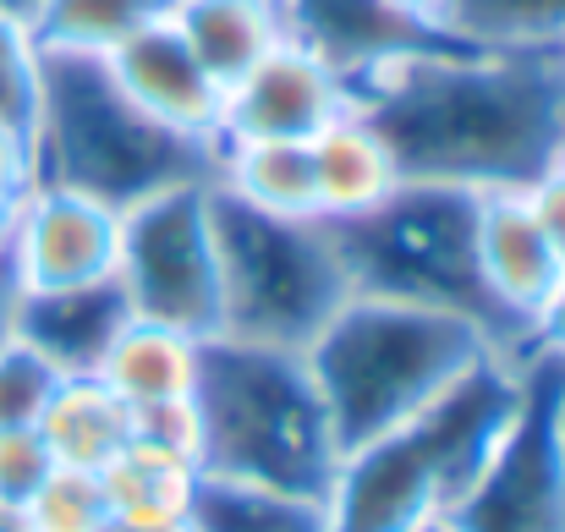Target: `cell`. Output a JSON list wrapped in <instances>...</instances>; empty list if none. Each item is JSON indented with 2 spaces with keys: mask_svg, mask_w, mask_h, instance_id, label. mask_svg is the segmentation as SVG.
Instances as JSON below:
<instances>
[{
  "mask_svg": "<svg viewBox=\"0 0 565 532\" xmlns=\"http://www.w3.org/2000/svg\"><path fill=\"white\" fill-rule=\"evenodd\" d=\"M401 181L527 192L565 155V55L456 44L352 94Z\"/></svg>",
  "mask_w": 565,
  "mask_h": 532,
  "instance_id": "6da1fadb",
  "label": "cell"
},
{
  "mask_svg": "<svg viewBox=\"0 0 565 532\" xmlns=\"http://www.w3.org/2000/svg\"><path fill=\"white\" fill-rule=\"evenodd\" d=\"M33 181L72 187L116 214L177 187L220 181V143L149 116L105 55L39 50V110L28 132Z\"/></svg>",
  "mask_w": 565,
  "mask_h": 532,
  "instance_id": "7a4b0ae2",
  "label": "cell"
},
{
  "mask_svg": "<svg viewBox=\"0 0 565 532\" xmlns=\"http://www.w3.org/2000/svg\"><path fill=\"white\" fill-rule=\"evenodd\" d=\"M198 472L280 494H330L341 445L302 352L209 336L192 373Z\"/></svg>",
  "mask_w": 565,
  "mask_h": 532,
  "instance_id": "3957f363",
  "label": "cell"
},
{
  "mask_svg": "<svg viewBox=\"0 0 565 532\" xmlns=\"http://www.w3.org/2000/svg\"><path fill=\"white\" fill-rule=\"evenodd\" d=\"M478 198L467 187L395 181L379 203L330 220L352 297H384L406 308H434L467 319L511 362L533 357L527 324L489 291L478 258Z\"/></svg>",
  "mask_w": 565,
  "mask_h": 532,
  "instance_id": "277c9868",
  "label": "cell"
},
{
  "mask_svg": "<svg viewBox=\"0 0 565 532\" xmlns=\"http://www.w3.org/2000/svg\"><path fill=\"white\" fill-rule=\"evenodd\" d=\"M302 357L313 368L335 445L347 456L379 434L406 428L472 362L500 352L467 319L384 297H352Z\"/></svg>",
  "mask_w": 565,
  "mask_h": 532,
  "instance_id": "5b68a950",
  "label": "cell"
},
{
  "mask_svg": "<svg viewBox=\"0 0 565 532\" xmlns=\"http://www.w3.org/2000/svg\"><path fill=\"white\" fill-rule=\"evenodd\" d=\"M209 225L220 258V336L308 352L352 302V275L324 214H269L209 187Z\"/></svg>",
  "mask_w": 565,
  "mask_h": 532,
  "instance_id": "8992f818",
  "label": "cell"
},
{
  "mask_svg": "<svg viewBox=\"0 0 565 532\" xmlns=\"http://www.w3.org/2000/svg\"><path fill=\"white\" fill-rule=\"evenodd\" d=\"M116 280L132 319L182 330L192 341L220 336V258L209 225V187L143 198L116 225Z\"/></svg>",
  "mask_w": 565,
  "mask_h": 532,
  "instance_id": "52a82bcc",
  "label": "cell"
},
{
  "mask_svg": "<svg viewBox=\"0 0 565 532\" xmlns=\"http://www.w3.org/2000/svg\"><path fill=\"white\" fill-rule=\"evenodd\" d=\"M561 395L565 362L533 352L522 362V406L505 445L467 489V500L445 517L456 532H565Z\"/></svg>",
  "mask_w": 565,
  "mask_h": 532,
  "instance_id": "ba28073f",
  "label": "cell"
},
{
  "mask_svg": "<svg viewBox=\"0 0 565 532\" xmlns=\"http://www.w3.org/2000/svg\"><path fill=\"white\" fill-rule=\"evenodd\" d=\"M280 22L291 44H302L313 61H324L347 83V94L369 88L374 77L417 55L467 44L439 22L395 11L390 0H280Z\"/></svg>",
  "mask_w": 565,
  "mask_h": 532,
  "instance_id": "9c48e42d",
  "label": "cell"
},
{
  "mask_svg": "<svg viewBox=\"0 0 565 532\" xmlns=\"http://www.w3.org/2000/svg\"><path fill=\"white\" fill-rule=\"evenodd\" d=\"M352 110L347 83L313 61L302 44L280 39L258 66H247L220 105V143H258V138H319L335 116Z\"/></svg>",
  "mask_w": 565,
  "mask_h": 532,
  "instance_id": "30bf717a",
  "label": "cell"
},
{
  "mask_svg": "<svg viewBox=\"0 0 565 532\" xmlns=\"http://www.w3.org/2000/svg\"><path fill=\"white\" fill-rule=\"evenodd\" d=\"M324 506H330V532H417L423 522L445 517L439 478L412 423L347 450L335 461Z\"/></svg>",
  "mask_w": 565,
  "mask_h": 532,
  "instance_id": "8fae6325",
  "label": "cell"
},
{
  "mask_svg": "<svg viewBox=\"0 0 565 532\" xmlns=\"http://www.w3.org/2000/svg\"><path fill=\"white\" fill-rule=\"evenodd\" d=\"M116 225L121 214L72 192L33 181L17 198V231H11V269L22 291L77 286L116 269Z\"/></svg>",
  "mask_w": 565,
  "mask_h": 532,
  "instance_id": "7c38bea8",
  "label": "cell"
},
{
  "mask_svg": "<svg viewBox=\"0 0 565 532\" xmlns=\"http://www.w3.org/2000/svg\"><path fill=\"white\" fill-rule=\"evenodd\" d=\"M132 324V302L110 275L77 280V286H50V291H22L17 308V341L33 347L61 379L72 373H99V362Z\"/></svg>",
  "mask_w": 565,
  "mask_h": 532,
  "instance_id": "4fadbf2b",
  "label": "cell"
},
{
  "mask_svg": "<svg viewBox=\"0 0 565 532\" xmlns=\"http://www.w3.org/2000/svg\"><path fill=\"white\" fill-rule=\"evenodd\" d=\"M105 61H110V72L121 77V88L149 116H160L166 127H177L188 138H214L220 143L225 88L198 66V55L182 44V33H177L171 17L154 22V28H143L138 39H127L121 50H110Z\"/></svg>",
  "mask_w": 565,
  "mask_h": 532,
  "instance_id": "5bb4252c",
  "label": "cell"
},
{
  "mask_svg": "<svg viewBox=\"0 0 565 532\" xmlns=\"http://www.w3.org/2000/svg\"><path fill=\"white\" fill-rule=\"evenodd\" d=\"M478 258H483V280L489 291L527 324L533 336V313L544 308V297L561 280V258L550 247V236L539 231L533 209L522 192H483L478 198Z\"/></svg>",
  "mask_w": 565,
  "mask_h": 532,
  "instance_id": "9a60e30c",
  "label": "cell"
},
{
  "mask_svg": "<svg viewBox=\"0 0 565 532\" xmlns=\"http://www.w3.org/2000/svg\"><path fill=\"white\" fill-rule=\"evenodd\" d=\"M39 439L50 445L55 467L72 472H105L127 439H132V406L99 379V373H72L55 384L50 406L39 412Z\"/></svg>",
  "mask_w": 565,
  "mask_h": 532,
  "instance_id": "2e32d148",
  "label": "cell"
},
{
  "mask_svg": "<svg viewBox=\"0 0 565 532\" xmlns=\"http://www.w3.org/2000/svg\"><path fill=\"white\" fill-rule=\"evenodd\" d=\"M171 22L220 88H231L286 39L280 0H177Z\"/></svg>",
  "mask_w": 565,
  "mask_h": 532,
  "instance_id": "e0dca14e",
  "label": "cell"
},
{
  "mask_svg": "<svg viewBox=\"0 0 565 532\" xmlns=\"http://www.w3.org/2000/svg\"><path fill=\"white\" fill-rule=\"evenodd\" d=\"M308 155H313V187H319V214L324 220L369 209V203H379L401 181L384 138L358 110L335 116L319 138H308Z\"/></svg>",
  "mask_w": 565,
  "mask_h": 532,
  "instance_id": "ac0fdd59",
  "label": "cell"
},
{
  "mask_svg": "<svg viewBox=\"0 0 565 532\" xmlns=\"http://www.w3.org/2000/svg\"><path fill=\"white\" fill-rule=\"evenodd\" d=\"M198 347L182 330L132 319L121 330V341L99 362V379L127 401V406H160V401H188L192 373H198Z\"/></svg>",
  "mask_w": 565,
  "mask_h": 532,
  "instance_id": "d6986e66",
  "label": "cell"
},
{
  "mask_svg": "<svg viewBox=\"0 0 565 532\" xmlns=\"http://www.w3.org/2000/svg\"><path fill=\"white\" fill-rule=\"evenodd\" d=\"M220 192L269 209V214H319L313 155L297 138H258V143H220Z\"/></svg>",
  "mask_w": 565,
  "mask_h": 532,
  "instance_id": "ffe728a7",
  "label": "cell"
},
{
  "mask_svg": "<svg viewBox=\"0 0 565 532\" xmlns=\"http://www.w3.org/2000/svg\"><path fill=\"white\" fill-rule=\"evenodd\" d=\"M192 532H330V506L313 494H280L258 483L203 478L192 483Z\"/></svg>",
  "mask_w": 565,
  "mask_h": 532,
  "instance_id": "44dd1931",
  "label": "cell"
},
{
  "mask_svg": "<svg viewBox=\"0 0 565 532\" xmlns=\"http://www.w3.org/2000/svg\"><path fill=\"white\" fill-rule=\"evenodd\" d=\"M192 483H198L192 461L154 450V445H138V439H127V450L99 472L105 506L121 522H188Z\"/></svg>",
  "mask_w": 565,
  "mask_h": 532,
  "instance_id": "7402d4cb",
  "label": "cell"
},
{
  "mask_svg": "<svg viewBox=\"0 0 565 532\" xmlns=\"http://www.w3.org/2000/svg\"><path fill=\"white\" fill-rule=\"evenodd\" d=\"M177 0H44L33 17L39 50H77V55H110L143 28L166 22Z\"/></svg>",
  "mask_w": 565,
  "mask_h": 532,
  "instance_id": "603a6c76",
  "label": "cell"
},
{
  "mask_svg": "<svg viewBox=\"0 0 565 532\" xmlns=\"http://www.w3.org/2000/svg\"><path fill=\"white\" fill-rule=\"evenodd\" d=\"M445 28L483 50H565V0H450Z\"/></svg>",
  "mask_w": 565,
  "mask_h": 532,
  "instance_id": "cb8c5ba5",
  "label": "cell"
},
{
  "mask_svg": "<svg viewBox=\"0 0 565 532\" xmlns=\"http://www.w3.org/2000/svg\"><path fill=\"white\" fill-rule=\"evenodd\" d=\"M22 511H28L33 532H99L110 522L99 472H72V467H55Z\"/></svg>",
  "mask_w": 565,
  "mask_h": 532,
  "instance_id": "d4e9b609",
  "label": "cell"
},
{
  "mask_svg": "<svg viewBox=\"0 0 565 532\" xmlns=\"http://www.w3.org/2000/svg\"><path fill=\"white\" fill-rule=\"evenodd\" d=\"M33 110H39V39L33 28L0 17V121L28 138Z\"/></svg>",
  "mask_w": 565,
  "mask_h": 532,
  "instance_id": "484cf974",
  "label": "cell"
},
{
  "mask_svg": "<svg viewBox=\"0 0 565 532\" xmlns=\"http://www.w3.org/2000/svg\"><path fill=\"white\" fill-rule=\"evenodd\" d=\"M61 373L22 341L0 352V428H33L39 412L50 406Z\"/></svg>",
  "mask_w": 565,
  "mask_h": 532,
  "instance_id": "4316f807",
  "label": "cell"
},
{
  "mask_svg": "<svg viewBox=\"0 0 565 532\" xmlns=\"http://www.w3.org/2000/svg\"><path fill=\"white\" fill-rule=\"evenodd\" d=\"M50 472L55 456L39 439V428H0V506H28Z\"/></svg>",
  "mask_w": 565,
  "mask_h": 532,
  "instance_id": "83f0119b",
  "label": "cell"
},
{
  "mask_svg": "<svg viewBox=\"0 0 565 532\" xmlns=\"http://www.w3.org/2000/svg\"><path fill=\"white\" fill-rule=\"evenodd\" d=\"M132 439L138 445H154V450H171L198 467V412L188 401H160V406H132Z\"/></svg>",
  "mask_w": 565,
  "mask_h": 532,
  "instance_id": "f1b7e54d",
  "label": "cell"
},
{
  "mask_svg": "<svg viewBox=\"0 0 565 532\" xmlns=\"http://www.w3.org/2000/svg\"><path fill=\"white\" fill-rule=\"evenodd\" d=\"M527 209H533V220H539V231L550 236V247H555V258L565 264V171L555 166L544 181H533L527 192Z\"/></svg>",
  "mask_w": 565,
  "mask_h": 532,
  "instance_id": "f546056e",
  "label": "cell"
},
{
  "mask_svg": "<svg viewBox=\"0 0 565 532\" xmlns=\"http://www.w3.org/2000/svg\"><path fill=\"white\" fill-rule=\"evenodd\" d=\"M28 187H33V155H28V138H22L17 127L0 121V203H17Z\"/></svg>",
  "mask_w": 565,
  "mask_h": 532,
  "instance_id": "4dcf8cb0",
  "label": "cell"
},
{
  "mask_svg": "<svg viewBox=\"0 0 565 532\" xmlns=\"http://www.w3.org/2000/svg\"><path fill=\"white\" fill-rule=\"evenodd\" d=\"M533 352L565 362V269H561V280H555V291L544 297V308L533 313Z\"/></svg>",
  "mask_w": 565,
  "mask_h": 532,
  "instance_id": "1f68e13d",
  "label": "cell"
},
{
  "mask_svg": "<svg viewBox=\"0 0 565 532\" xmlns=\"http://www.w3.org/2000/svg\"><path fill=\"white\" fill-rule=\"evenodd\" d=\"M17 308H22V280L11 269V258L0 264V352L17 341Z\"/></svg>",
  "mask_w": 565,
  "mask_h": 532,
  "instance_id": "d6a6232c",
  "label": "cell"
},
{
  "mask_svg": "<svg viewBox=\"0 0 565 532\" xmlns=\"http://www.w3.org/2000/svg\"><path fill=\"white\" fill-rule=\"evenodd\" d=\"M395 11H406V17H423V22H439L445 28V11H450V0H390Z\"/></svg>",
  "mask_w": 565,
  "mask_h": 532,
  "instance_id": "836d02e7",
  "label": "cell"
},
{
  "mask_svg": "<svg viewBox=\"0 0 565 532\" xmlns=\"http://www.w3.org/2000/svg\"><path fill=\"white\" fill-rule=\"evenodd\" d=\"M99 532H192L188 522H121V517H110Z\"/></svg>",
  "mask_w": 565,
  "mask_h": 532,
  "instance_id": "e575fe53",
  "label": "cell"
},
{
  "mask_svg": "<svg viewBox=\"0 0 565 532\" xmlns=\"http://www.w3.org/2000/svg\"><path fill=\"white\" fill-rule=\"evenodd\" d=\"M39 6H44V0H0V17H11V22H22V28H33V17H39Z\"/></svg>",
  "mask_w": 565,
  "mask_h": 532,
  "instance_id": "d590c367",
  "label": "cell"
},
{
  "mask_svg": "<svg viewBox=\"0 0 565 532\" xmlns=\"http://www.w3.org/2000/svg\"><path fill=\"white\" fill-rule=\"evenodd\" d=\"M11 231H17V203H0V264L11 258Z\"/></svg>",
  "mask_w": 565,
  "mask_h": 532,
  "instance_id": "8d00e7d4",
  "label": "cell"
},
{
  "mask_svg": "<svg viewBox=\"0 0 565 532\" xmlns=\"http://www.w3.org/2000/svg\"><path fill=\"white\" fill-rule=\"evenodd\" d=\"M0 532H33L28 528V511L22 506H0Z\"/></svg>",
  "mask_w": 565,
  "mask_h": 532,
  "instance_id": "74e56055",
  "label": "cell"
},
{
  "mask_svg": "<svg viewBox=\"0 0 565 532\" xmlns=\"http://www.w3.org/2000/svg\"><path fill=\"white\" fill-rule=\"evenodd\" d=\"M417 532H456V528H450V522L439 517V522H423V528H417Z\"/></svg>",
  "mask_w": 565,
  "mask_h": 532,
  "instance_id": "f35d334b",
  "label": "cell"
},
{
  "mask_svg": "<svg viewBox=\"0 0 565 532\" xmlns=\"http://www.w3.org/2000/svg\"><path fill=\"white\" fill-rule=\"evenodd\" d=\"M561 456H565V395H561Z\"/></svg>",
  "mask_w": 565,
  "mask_h": 532,
  "instance_id": "ab89813d",
  "label": "cell"
},
{
  "mask_svg": "<svg viewBox=\"0 0 565 532\" xmlns=\"http://www.w3.org/2000/svg\"><path fill=\"white\" fill-rule=\"evenodd\" d=\"M561 171H565V155H561Z\"/></svg>",
  "mask_w": 565,
  "mask_h": 532,
  "instance_id": "60d3db41",
  "label": "cell"
},
{
  "mask_svg": "<svg viewBox=\"0 0 565 532\" xmlns=\"http://www.w3.org/2000/svg\"><path fill=\"white\" fill-rule=\"evenodd\" d=\"M561 55H565V50H561Z\"/></svg>",
  "mask_w": 565,
  "mask_h": 532,
  "instance_id": "b9f144b4",
  "label": "cell"
}]
</instances>
